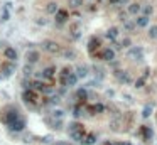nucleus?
I'll use <instances>...</instances> for the list:
<instances>
[{"instance_id":"nucleus-1","label":"nucleus","mask_w":157,"mask_h":145,"mask_svg":"<svg viewBox=\"0 0 157 145\" xmlns=\"http://www.w3.org/2000/svg\"><path fill=\"white\" fill-rule=\"evenodd\" d=\"M142 54H144V51L140 49V47H130V49H128V58L135 59V61L142 59Z\"/></svg>"},{"instance_id":"nucleus-2","label":"nucleus","mask_w":157,"mask_h":145,"mask_svg":"<svg viewBox=\"0 0 157 145\" xmlns=\"http://www.w3.org/2000/svg\"><path fill=\"white\" fill-rule=\"evenodd\" d=\"M102 58L105 59V61H113V59H115V52H113V49H103Z\"/></svg>"},{"instance_id":"nucleus-3","label":"nucleus","mask_w":157,"mask_h":145,"mask_svg":"<svg viewBox=\"0 0 157 145\" xmlns=\"http://www.w3.org/2000/svg\"><path fill=\"white\" fill-rule=\"evenodd\" d=\"M66 17H68V14H66L64 10H58V12H56V20H58V24L66 22Z\"/></svg>"},{"instance_id":"nucleus-4","label":"nucleus","mask_w":157,"mask_h":145,"mask_svg":"<svg viewBox=\"0 0 157 145\" xmlns=\"http://www.w3.org/2000/svg\"><path fill=\"white\" fill-rule=\"evenodd\" d=\"M139 12H140V4H130L128 5V14L135 15V14H139Z\"/></svg>"},{"instance_id":"nucleus-5","label":"nucleus","mask_w":157,"mask_h":145,"mask_svg":"<svg viewBox=\"0 0 157 145\" xmlns=\"http://www.w3.org/2000/svg\"><path fill=\"white\" fill-rule=\"evenodd\" d=\"M44 47H46L48 51H51V52H58L59 51V46L56 42H46V44H44Z\"/></svg>"},{"instance_id":"nucleus-6","label":"nucleus","mask_w":157,"mask_h":145,"mask_svg":"<svg viewBox=\"0 0 157 145\" xmlns=\"http://www.w3.org/2000/svg\"><path fill=\"white\" fill-rule=\"evenodd\" d=\"M140 133H142V137H144V138H147V140H149V138H152V130H150L149 127H142Z\"/></svg>"},{"instance_id":"nucleus-7","label":"nucleus","mask_w":157,"mask_h":145,"mask_svg":"<svg viewBox=\"0 0 157 145\" xmlns=\"http://www.w3.org/2000/svg\"><path fill=\"white\" fill-rule=\"evenodd\" d=\"M147 24H149V17H147V15H142V17L137 19V26L139 27H145Z\"/></svg>"},{"instance_id":"nucleus-8","label":"nucleus","mask_w":157,"mask_h":145,"mask_svg":"<svg viewBox=\"0 0 157 145\" xmlns=\"http://www.w3.org/2000/svg\"><path fill=\"white\" fill-rule=\"evenodd\" d=\"M140 10L144 12V15H147V17H149V15L152 14L154 9H152V5H144V7H140Z\"/></svg>"},{"instance_id":"nucleus-9","label":"nucleus","mask_w":157,"mask_h":145,"mask_svg":"<svg viewBox=\"0 0 157 145\" xmlns=\"http://www.w3.org/2000/svg\"><path fill=\"white\" fill-rule=\"evenodd\" d=\"M48 12L49 14H56V12H58V4H54V2L48 4Z\"/></svg>"},{"instance_id":"nucleus-10","label":"nucleus","mask_w":157,"mask_h":145,"mask_svg":"<svg viewBox=\"0 0 157 145\" xmlns=\"http://www.w3.org/2000/svg\"><path fill=\"white\" fill-rule=\"evenodd\" d=\"M106 36L110 37V39H117V36H118V29H115V27H112V29L108 30V34Z\"/></svg>"},{"instance_id":"nucleus-11","label":"nucleus","mask_w":157,"mask_h":145,"mask_svg":"<svg viewBox=\"0 0 157 145\" xmlns=\"http://www.w3.org/2000/svg\"><path fill=\"white\" fill-rule=\"evenodd\" d=\"M150 113H152V106L147 105L145 108L142 110V116H144V118H147V116H150Z\"/></svg>"},{"instance_id":"nucleus-12","label":"nucleus","mask_w":157,"mask_h":145,"mask_svg":"<svg viewBox=\"0 0 157 145\" xmlns=\"http://www.w3.org/2000/svg\"><path fill=\"white\" fill-rule=\"evenodd\" d=\"M5 56H7L9 59H15V51L9 47V49H5Z\"/></svg>"},{"instance_id":"nucleus-13","label":"nucleus","mask_w":157,"mask_h":145,"mask_svg":"<svg viewBox=\"0 0 157 145\" xmlns=\"http://www.w3.org/2000/svg\"><path fill=\"white\" fill-rule=\"evenodd\" d=\"M149 37H150V39H155V37H157V26L150 27V30H149Z\"/></svg>"},{"instance_id":"nucleus-14","label":"nucleus","mask_w":157,"mask_h":145,"mask_svg":"<svg viewBox=\"0 0 157 145\" xmlns=\"http://www.w3.org/2000/svg\"><path fill=\"white\" fill-rule=\"evenodd\" d=\"M81 4H83V0H70V7H73V9L80 7Z\"/></svg>"},{"instance_id":"nucleus-15","label":"nucleus","mask_w":157,"mask_h":145,"mask_svg":"<svg viewBox=\"0 0 157 145\" xmlns=\"http://www.w3.org/2000/svg\"><path fill=\"white\" fill-rule=\"evenodd\" d=\"M78 76L80 78L86 76V68H84V66H80V68H78Z\"/></svg>"},{"instance_id":"nucleus-16","label":"nucleus","mask_w":157,"mask_h":145,"mask_svg":"<svg viewBox=\"0 0 157 145\" xmlns=\"http://www.w3.org/2000/svg\"><path fill=\"white\" fill-rule=\"evenodd\" d=\"M144 84H145V78H139V80H137V83H135V88H142Z\"/></svg>"},{"instance_id":"nucleus-17","label":"nucleus","mask_w":157,"mask_h":145,"mask_svg":"<svg viewBox=\"0 0 157 145\" xmlns=\"http://www.w3.org/2000/svg\"><path fill=\"white\" fill-rule=\"evenodd\" d=\"M125 29H127V30H132V29H134V22L125 20Z\"/></svg>"},{"instance_id":"nucleus-18","label":"nucleus","mask_w":157,"mask_h":145,"mask_svg":"<svg viewBox=\"0 0 157 145\" xmlns=\"http://www.w3.org/2000/svg\"><path fill=\"white\" fill-rule=\"evenodd\" d=\"M96 46H98V41L93 39V41H91V44H90V51H93V49H95Z\"/></svg>"},{"instance_id":"nucleus-19","label":"nucleus","mask_w":157,"mask_h":145,"mask_svg":"<svg viewBox=\"0 0 157 145\" xmlns=\"http://www.w3.org/2000/svg\"><path fill=\"white\" fill-rule=\"evenodd\" d=\"M44 76H46V78H51V76H52V69H51V68L46 69V71H44Z\"/></svg>"},{"instance_id":"nucleus-20","label":"nucleus","mask_w":157,"mask_h":145,"mask_svg":"<svg viewBox=\"0 0 157 145\" xmlns=\"http://www.w3.org/2000/svg\"><path fill=\"white\" fill-rule=\"evenodd\" d=\"M64 56H66V58H74L76 54H74L73 51H66V52H64Z\"/></svg>"},{"instance_id":"nucleus-21","label":"nucleus","mask_w":157,"mask_h":145,"mask_svg":"<svg viewBox=\"0 0 157 145\" xmlns=\"http://www.w3.org/2000/svg\"><path fill=\"white\" fill-rule=\"evenodd\" d=\"M110 2H112V4H118V2H120V0H110Z\"/></svg>"},{"instance_id":"nucleus-22","label":"nucleus","mask_w":157,"mask_h":145,"mask_svg":"<svg viewBox=\"0 0 157 145\" xmlns=\"http://www.w3.org/2000/svg\"><path fill=\"white\" fill-rule=\"evenodd\" d=\"M106 145H110V143H106Z\"/></svg>"}]
</instances>
